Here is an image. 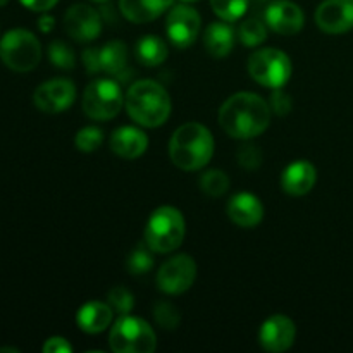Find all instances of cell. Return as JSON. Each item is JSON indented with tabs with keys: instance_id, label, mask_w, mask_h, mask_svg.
<instances>
[{
	"instance_id": "obj_11",
	"label": "cell",
	"mask_w": 353,
	"mask_h": 353,
	"mask_svg": "<svg viewBox=\"0 0 353 353\" xmlns=\"http://www.w3.org/2000/svg\"><path fill=\"white\" fill-rule=\"evenodd\" d=\"M76 100V86L69 79H50L34 90L33 103L38 110L47 114H59L68 110Z\"/></svg>"
},
{
	"instance_id": "obj_17",
	"label": "cell",
	"mask_w": 353,
	"mask_h": 353,
	"mask_svg": "<svg viewBox=\"0 0 353 353\" xmlns=\"http://www.w3.org/2000/svg\"><path fill=\"white\" fill-rule=\"evenodd\" d=\"M317 181V171L309 161H296L283 171L281 186L292 196L307 195Z\"/></svg>"
},
{
	"instance_id": "obj_9",
	"label": "cell",
	"mask_w": 353,
	"mask_h": 353,
	"mask_svg": "<svg viewBox=\"0 0 353 353\" xmlns=\"http://www.w3.org/2000/svg\"><path fill=\"white\" fill-rule=\"evenodd\" d=\"M196 278V264L190 255H176L165 261L157 272V286L168 295H181L192 288Z\"/></svg>"
},
{
	"instance_id": "obj_26",
	"label": "cell",
	"mask_w": 353,
	"mask_h": 353,
	"mask_svg": "<svg viewBox=\"0 0 353 353\" xmlns=\"http://www.w3.org/2000/svg\"><path fill=\"white\" fill-rule=\"evenodd\" d=\"M126 265L130 274L133 276L147 274L148 271H152V268H154V255H152L150 247L145 243L134 248L130 254V257H128Z\"/></svg>"
},
{
	"instance_id": "obj_34",
	"label": "cell",
	"mask_w": 353,
	"mask_h": 353,
	"mask_svg": "<svg viewBox=\"0 0 353 353\" xmlns=\"http://www.w3.org/2000/svg\"><path fill=\"white\" fill-rule=\"evenodd\" d=\"M43 352L45 353H71L72 347L69 345L68 340L61 336H54L48 338L43 345Z\"/></svg>"
},
{
	"instance_id": "obj_30",
	"label": "cell",
	"mask_w": 353,
	"mask_h": 353,
	"mask_svg": "<svg viewBox=\"0 0 353 353\" xmlns=\"http://www.w3.org/2000/svg\"><path fill=\"white\" fill-rule=\"evenodd\" d=\"M107 300H109L110 307H112L117 314H121V316L130 314L134 307L133 295H131L130 290L124 288V286H114L109 292V295H107Z\"/></svg>"
},
{
	"instance_id": "obj_29",
	"label": "cell",
	"mask_w": 353,
	"mask_h": 353,
	"mask_svg": "<svg viewBox=\"0 0 353 353\" xmlns=\"http://www.w3.org/2000/svg\"><path fill=\"white\" fill-rule=\"evenodd\" d=\"M76 148L81 152H95L102 147L103 143V133L100 128L95 126H88V128H83V130L78 131L76 134Z\"/></svg>"
},
{
	"instance_id": "obj_28",
	"label": "cell",
	"mask_w": 353,
	"mask_h": 353,
	"mask_svg": "<svg viewBox=\"0 0 353 353\" xmlns=\"http://www.w3.org/2000/svg\"><path fill=\"white\" fill-rule=\"evenodd\" d=\"M48 59L59 69H72L76 64L74 50L61 40H55L48 45Z\"/></svg>"
},
{
	"instance_id": "obj_25",
	"label": "cell",
	"mask_w": 353,
	"mask_h": 353,
	"mask_svg": "<svg viewBox=\"0 0 353 353\" xmlns=\"http://www.w3.org/2000/svg\"><path fill=\"white\" fill-rule=\"evenodd\" d=\"M210 6H212L214 14L219 19L234 23V21L243 17L250 2L248 0H210Z\"/></svg>"
},
{
	"instance_id": "obj_23",
	"label": "cell",
	"mask_w": 353,
	"mask_h": 353,
	"mask_svg": "<svg viewBox=\"0 0 353 353\" xmlns=\"http://www.w3.org/2000/svg\"><path fill=\"white\" fill-rule=\"evenodd\" d=\"M134 55L140 64L148 65V68L159 65L168 59V45L162 38L155 37V34H147L137 41Z\"/></svg>"
},
{
	"instance_id": "obj_22",
	"label": "cell",
	"mask_w": 353,
	"mask_h": 353,
	"mask_svg": "<svg viewBox=\"0 0 353 353\" xmlns=\"http://www.w3.org/2000/svg\"><path fill=\"white\" fill-rule=\"evenodd\" d=\"M203 45L205 50L209 52L212 57H226L234 45V31L230 26L228 21L221 19V23H210L207 26L205 34H203Z\"/></svg>"
},
{
	"instance_id": "obj_3",
	"label": "cell",
	"mask_w": 353,
	"mask_h": 353,
	"mask_svg": "<svg viewBox=\"0 0 353 353\" xmlns=\"http://www.w3.org/2000/svg\"><path fill=\"white\" fill-rule=\"evenodd\" d=\"M124 105L131 119L143 128L162 126L171 114V99L168 92L152 79L133 83L124 97Z\"/></svg>"
},
{
	"instance_id": "obj_40",
	"label": "cell",
	"mask_w": 353,
	"mask_h": 353,
	"mask_svg": "<svg viewBox=\"0 0 353 353\" xmlns=\"http://www.w3.org/2000/svg\"><path fill=\"white\" fill-rule=\"evenodd\" d=\"M92 2H97V3H105V2H109V0H92Z\"/></svg>"
},
{
	"instance_id": "obj_41",
	"label": "cell",
	"mask_w": 353,
	"mask_h": 353,
	"mask_svg": "<svg viewBox=\"0 0 353 353\" xmlns=\"http://www.w3.org/2000/svg\"><path fill=\"white\" fill-rule=\"evenodd\" d=\"M7 2H9V0H0V7H2V6H6Z\"/></svg>"
},
{
	"instance_id": "obj_4",
	"label": "cell",
	"mask_w": 353,
	"mask_h": 353,
	"mask_svg": "<svg viewBox=\"0 0 353 353\" xmlns=\"http://www.w3.org/2000/svg\"><path fill=\"white\" fill-rule=\"evenodd\" d=\"M185 219L174 207H159L145 228V243L155 254H171L185 238Z\"/></svg>"
},
{
	"instance_id": "obj_21",
	"label": "cell",
	"mask_w": 353,
	"mask_h": 353,
	"mask_svg": "<svg viewBox=\"0 0 353 353\" xmlns=\"http://www.w3.org/2000/svg\"><path fill=\"white\" fill-rule=\"evenodd\" d=\"M112 307L102 302H88L78 310L76 323L81 331L88 334H99L112 323Z\"/></svg>"
},
{
	"instance_id": "obj_20",
	"label": "cell",
	"mask_w": 353,
	"mask_h": 353,
	"mask_svg": "<svg viewBox=\"0 0 353 353\" xmlns=\"http://www.w3.org/2000/svg\"><path fill=\"white\" fill-rule=\"evenodd\" d=\"M100 57V69L109 74L116 76L119 81L126 83L131 78L133 71L128 65V47L123 41H109L99 48Z\"/></svg>"
},
{
	"instance_id": "obj_31",
	"label": "cell",
	"mask_w": 353,
	"mask_h": 353,
	"mask_svg": "<svg viewBox=\"0 0 353 353\" xmlns=\"http://www.w3.org/2000/svg\"><path fill=\"white\" fill-rule=\"evenodd\" d=\"M154 317L157 324L164 330H174L179 324V312L172 303L157 302L154 307Z\"/></svg>"
},
{
	"instance_id": "obj_7",
	"label": "cell",
	"mask_w": 353,
	"mask_h": 353,
	"mask_svg": "<svg viewBox=\"0 0 353 353\" xmlns=\"http://www.w3.org/2000/svg\"><path fill=\"white\" fill-rule=\"evenodd\" d=\"M248 74L265 88H283L292 76V61L278 48H262L248 59Z\"/></svg>"
},
{
	"instance_id": "obj_32",
	"label": "cell",
	"mask_w": 353,
	"mask_h": 353,
	"mask_svg": "<svg viewBox=\"0 0 353 353\" xmlns=\"http://www.w3.org/2000/svg\"><path fill=\"white\" fill-rule=\"evenodd\" d=\"M238 164L248 171H255L262 164V150L255 143H243L240 145L236 152Z\"/></svg>"
},
{
	"instance_id": "obj_19",
	"label": "cell",
	"mask_w": 353,
	"mask_h": 353,
	"mask_svg": "<svg viewBox=\"0 0 353 353\" xmlns=\"http://www.w3.org/2000/svg\"><path fill=\"white\" fill-rule=\"evenodd\" d=\"M174 0H119L121 14L134 24L155 21L168 12Z\"/></svg>"
},
{
	"instance_id": "obj_14",
	"label": "cell",
	"mask_w": 353,
	"mask_h": 353,
	"mask_svg": "<svg viewBox=\"0 0 353 353\" xmlns=\"http://www.w3.org/2000/svg\"><path fill=\"white\" fill-rule=\"evenodd\" d=\"M296 338V327L290 317L281 316H271L259 331V343L262 348L272 353H281L292 348Z\"/></svg>"
},
{
	"instance_id": "obj_27",
	"label": "cell",
	"mask_w": 353,
	"mask_h": 353,
	"mask_svg": "<svg viewBox=\"0 0 353 353\" xmlns=\"http://www.w3.org/2000/svg\"><path fill=\"white\" fill-rule=\"evenodd\" d=\"M200 188L209 196H221L230 188V178L224 171L219 169H210L200 178Z\"/></svg>"
},
{
	"instance_id": "obj_35",
	"label": "cell",
	"mask_w": 353,
	"mask_h": 353,
	"mask_svg": "<svg viewBox=\"0 0 353 353\" xmlns=\"http://www.w3.org/2000/svg\"><path fill=\"white\" fill-rule=\"evenodd\" d=\"M83 62H85V68L90 74H95L100 72V57H99V48H86L85 54H83Z\"/></svg>"
},
{
	"instance_id": "obj_8",
	"label": "cell",
	"mask_w": 353,
	"mask_h": 353,
	"mask_svg": "<svg viewBox=\"0 0 353 353\" xmlns=\"http://www.w3.org/2000/svg\"><path fill=\"white\" fill-rule=\"evenodd\" d=\"M124 97L114 79H95L83 93V110L90 119L109 121L121 112Z\"/></svg>"
},
{
	"instance_id": "obj_2",
	"label": "cell",
	"mask_w": 353,
	"mask_h": 353,
	"mask_svg": "<svg viewBox=\"0 0 353 353\" xmlns=\"http://www.w3.org/2000/svg\"><path fill=\"white\" fill-rule=\"evenodd\" d=\"M214 155V137L200 123L179 126L169 141V157L181 171H200Z\"/></svg>"
},
{
	"instance_id": "obj_6",
	"label": "cell",
	"mask_w": 353,
	"mask_h": 353,
	"mask_svg": "<svg viewBox=\"0 0 353 353\" xmlns=\"http://www.w3.org/2000/svg\"><path fill=\"white\" fill-rule=\"evenodd\" d=\"M109 345L116 353H152L157 348V338L143 319L126 314L110 327Z\"/></svg>"
},
{
	"instance_id": "obj_39",
	"label": "cell",
	"mask_w": 353,
	"mask_h": 353,
	"mask_svg": "<svg viewBox=\"0 0 353 353\" xmlns=\"http://www.w3.org/2000/svg\"><path fill=\"white\" fill-rule=\"evenodd\" d=\"M2 352H12V353H19V350L17 348H10V347H2L0 348V353Z\"/></svg>"
},
{
	"instance_id": "obj_33",
	"label": "cell",
	"mask_w": 353,
	"mask_h": 353,
	"mask_svg": "<svg viewBox=\"0 0 353 353\" xmlns=\"http://www.w3.org/2000/svg\"><path fill=\"white\" fill-rule=\"evenodd\" d=\"M269 105H271V110H274V114H278L279 117H283L292 110L293 99L283 88H274Z\"/></svg>"
},
{
	"instance_id": "obj_10",
	"label": "cell",
	"mask_w": 353,
	"mask_h": 353,
	"mask_svg": "<svg viewBox=\"0 0 353 353\" xmlns=\"http://www.w3.org/2000/svg\"><path fill=\"white\" fill-rule=\"evenodd\" d=\"M202 28V19L195 9L186 3L174 6L165 19V33L171 43L178 48H188L195 43Z\"/></svg>"
},
{
	"instance_id": "obj_38",
	"label": "cell",
	"mask_w": 353,
	"mask_h": 353,
	"mask_svg": "<svg viewBox=\"0 0 353 353\" xmlns=\"http://www.w3.org/2000/svg\"><path fill=\"white\" fill-rule=\"evenodd\" d=\"M248 2H250V6L259 7V6H265V3H268L269 0H248Z\"/></svg>"
},
{
	"instance_id": "obj_12",
	"label": "cell",
	"mask_w": 353,
	"mask_h": 353,
	"mask_svg": "<svg viewBox=\"0 0 353 353\" xmlns=\"http://www.w3.org/2000/svg\"><path fill=\"white\" fill-rule=\"evenodd\" d=\"M64 28L76 41H92L102 33V16L86 3H74L64 16Z\"/></svg>"
},
{
	"instance_id": "obj_24",
	"label": "cell",
	"mask_w": 353,
	"mask_h": 353,
	"mask_svg": "<svg viewBox=\"0 0 353 353\" xmlns=\"http://www.w3.org/2000/svg\"><path fill=\"white\" fill-rule=\"evenodd\" d=\"M238 37H240L241 43L247 45V47H257V45H261L262 41H265V38H268L265 21H262L261 17L257 16L247 17V19L240 24Z\"/></svg>"
},
{
	"instance_id": "obj_15",
	"label": "cell",
	"mask_w": 353,
	"mask_h": 353,
	"mask_svg": "<svg viewBox=\"0 0 353 353\" xmlns=\"http://www.w3.org/2000/svg\"><path fill=\"white\" fill-rule=\"evenodd\" d=\"M316 23L324 33L341 34L353 28V0H324L316 10Z\"/></svg>"
},
{
	"instance_id": "obj_42",
	"label": "cell",
	"mask_w": 353,
	"mask_h": 353,
	"mask_svg": "<svg viewBox=\"0 0 353 353\" xmlns=\"http://www.w3.org/2000/svg\"><path fill=\"white\" fill-rule=\"evenodd\" d=\"M183 2H188V3H192V2H199V0H183Z\"/></svg>"
},
{
	"instance_id": "obj_37",
	"label": "cell",
	"mask_w": 353,
	"mask_h": 353,
	"mask_svg": "<svg viewBox=\"0 0 353 353\" xmlns=\"http://www.w3.org/2000/svg\"><path fill=\"white\" fill-rule=\"evenodd\" d=\"M54 28H55V19L52 16H48V14H43V16L38 19V30H40L41 33H50Z\"/></svg>"
},
{
	"instance_id": "obj_13",
	"label": "cell",
	"mask_w": 353,
	"mask_h": 353,
	"mask_svg": "<svg viewBox=\"0 0 353 353\" xmlns=\"http://www.w3.org/2000/svg\"><path fill=\"white\" fill-rule=\"evenodd\" d=\"M264 21L274 33L283 37L296 34L303 28V10L292 0H274L264 10Z\"/></svg>"
},
{
	"instance_id": "obj_5",
	"label": "cell",
	"mask_w": 353,
	"mask_h": 353,
	"mask_svg": "<svg viewBox=\"0 0 353 353\" xmlns=\"http://www.w3.org/2000/svg\"><path fill=\"white\" fill-rule=\"evenodd\" d=\"M41 59V43L31 31L16 28L0 38V61L16 72L33 71Z\"/></svg>"
},
{
	"instance_id": "obj_1",
	"label": "cell",
	"mask_w": 353,
	"mask_h": 353,
	"mask_svg": "<svg viewBox=\"0 0 353 353\" xmlns=\"http://www.w3.org/2000/svg\"><path fill=\"white\" fill-rule=\"evenodd\" d=\"M271 105L255 93L240 92L223 103L219 109V126L236 140L261 137L271 124Z\"/></svg>"
},
{
	"instance_id": "obj_36",
	"label": "cell",
	"mask_w": 353,
	"mask_h": 353,
	"mask_svg": "<svg viewBox=\"0 0 353 353\" xmlns=\"http://www.w3.org/2000/svg\"><path fill=\"white\" fill-rule=\"evenodd\" d=\"M57 2L59 0H21L26 9L34 10V12H47L52 7L57 6Z\"/></svg>"
},
{
	"instance_id": "obj_16",
	"label": "cell",
	"mask_w": 353,
	"mask_h": 353,
	"mask_svg": "<svg viewBox=\"0 0 353 353\" xmlns=\"http://www.w3.org/2000/svg\"><path fill=\"white\" fill-rule=\"evenodd\" d=\"M228 216L236 226L255 228L264 217V207L252 193H238L228 203Z\"/></svg>"
},
{
	"instance_id": "obj_18",
	"label": "cell",
	"mask_w": 353,
	"mask_h": 353,
	"mask_svg": "<svg viewBox=\"0 0 353 353\" xmlns=\"http://www.w3.org/2000/svg\"><path fill=\"white\" fill-rule=\"evenodd\" d=\"M148 147V137L141 130L133 126L117 128L110 137V148L121 159H133L141 157Z\"/></svg>"
}]
</instances>
